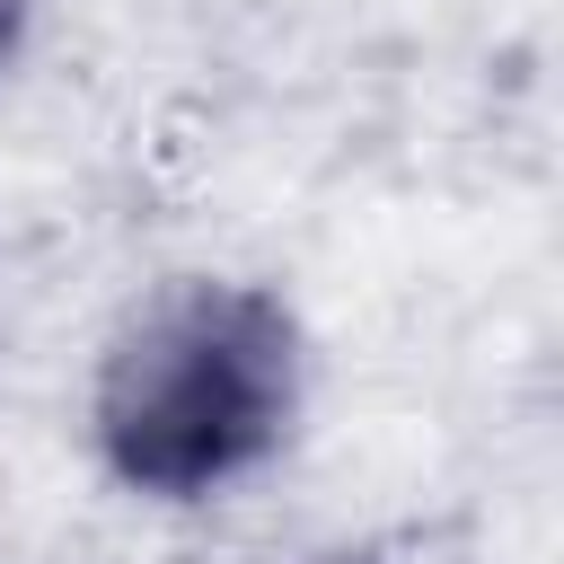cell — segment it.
I'll use <instances>...</instances> for the list:
<instances>
[{
	"label": "cell",
	"mask_w": 564,
	"mask_h": 564,
	"mask_svg": "<svg viewBox=\"0 0 564 564\" xmlns=\"http://www.w3.org/2000/svg\"><path fill=\"white\" fill-rule=\"evenodd\" d=\"M300 414V326L256 282H185L150 300L97 370V449L150 502L247 485Z\"/></svg>",
	"instance_id": "1"
},
{
	"label": "cell",
	"mask_w": 564,
	"mask_h": 564,
	"mask_svg": "<svg viewBox=\"0 0 564 564\" xmlns=\"http://www.w3.org/2000/svg\"><path fill=\"white\" fill-rule=\"evenodd\" d=\"M9 26H18V0H0V53H9Z\"/></svg>",
	"instance_id": "2"
}]
</instances>
